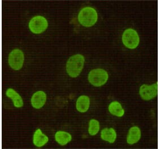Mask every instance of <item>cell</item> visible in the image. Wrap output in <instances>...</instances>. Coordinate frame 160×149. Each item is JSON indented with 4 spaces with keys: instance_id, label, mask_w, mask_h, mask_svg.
Returning <instances> with one entry per match:
<instances>
[{
    "instance_id": "3957f363",
    "label": "cell",
    "mask_w": 160,
    "mask_h": 149,
    "mask_svg": "<svg viewBox=\"0 0 160 149\" xmlns=\"http://www.w3.org/2000/svg\"><path fill=\"white\" fill-rule=\"evenodd\" d=\"M108 74L102 69H95L91 71L88 74L89 83L95 87H100L107 83Z\"/></svg>"
},
{
    "instance_id": "8992f818",
    "label": "cell",
    "mask_w": 160,
    "mask_h": 149,
    "mask_svg": "<svg viewBox=\"0 0 160 149\" xmlns=\"http://www.w3.org/2000/svg\"><path fill=\"white\" fill-rule=\"evenodd\" d=\"M23 62V53L21 50H13L9 54V65L14 70H19L22 67Z\"/></svg>"
},
{
    "instance_id": "5b68a950",
    "label": "cell",
    "mask_w": 160,
    "mask_h": 149,
    "mask_svg": "<svg viewBox=\"0 0 160 149\" xmlns=\"http://www.w3.org/2000/svg\"><path fill=\"white\" fill-rule=\"evenodd\" d=\"M47 19L42 16H36L30 21L29 28L33 33L40 34L47 30L48 27Z\"/></svg>"
},
{
    "instance_id": "30bf717a",
    "label": "cell",
    "mask_w": 160,
    "mask_h": 149,
    "mask_svg": "<svg viewBox=\"0 0 160 149\" xmlns=\"http://www.w3.org/2000/svg\"><path fill=\"white\" fill-rule=\"evenodd\" d=\"M141 137V132L138 127H132L129 131L127 138V142L129 144L137 143Z\"/></svg>"
},
{
    "instance_id": "277c9868",
    "label": "cell",
    "mask_w": 160,
    "mask_h": 149,
    "mask_svg": "<svg viewBox=\"0 0 160 149\" xmlns=\"http://www.w3.org/2000/svg\"><path fill=\"white\" fill-rule=\"evenodd\" d=\"M123 44L129 49H135L139 44V36L136 31L132 29L126 30L122 36Z\"/></svg>"
},
{
    "instance_id": "9a60e30c",
    "label": "cell",
    "mask_w": 160,
    "mask_h": 149,
    "mask_svg": "<svg viewBox=\"0 0 160 149\" xmlns=\"http://www.w3.org/2000/svg\"><path fill=\"white\" fill-rule=\"evenodd\" d=\"M110 113L113 115L121 117L125 113V111L122 107L121 104L118 102H113L109 106Z\"/></svg>"
},
{
    "instance_id": "ba28073f",
    "label": "cell",
    "mask_w": 160,
    "mask_h": 149,
    "mask_svg": "<svg viewBox=\"0 0 160 149\" xmlns=\"http://www.w3.org/2000/svg\"><path fill=\"white\" fill-rule=\"evenodd\" d=\"M46 99V94L42 91H39L35 93L32 97L31 104L33 108L39 109L44 105Z\"/></svg>"
},
{
    "instance_id": "4fadbf2b",
    "label": "cell",
    "mask_w": 160,
    "mask_h": 149,
    "mask_svg": "<svg viewBox=\"0 0 160 149\" xmlns=\"http://www.w3.org/2000/svg\"><path fill=\"white\" fill-rule=\"evenodd\" d=\"M101 138L103 140L108 141L110 143H113L117 138V133L113 128L104 129L101 131Z\"/></svg>"
},
{
    "instance_id": "5bb4252c",
    "label": "cell",
    "mask_w": 160,
    "mask_h": 149,
    "mask_svg": "<svg viewBox=\"0 0 160 149\" xmlns=\"http://www.w3.org/2000/svg\"><path fill=\"white\" fill-rule=\"evenodd\" d=\"M55 138L57 142L61 145H65L70 142L72 139L71 134L63 131L57 132L55 135Z\"/></svg>"
},
{
    "instance_id": "8fae6325",
    "label": "cell",
    "mask_w": 160,
    "mask_h": 149,
    "mask_svg": "<svg viewBox=\"0 0 160 149\" xmlns=\"http://www.w3.org/2000/svg\"><path fill=\"white\" fill-rule=\"evenodd\" d=\"M6 95L12 99L13 103L16 108H21L23 105V102L20 95L18 93L12 88H9L6 91Z\"/></svg>"
},
{
    "instance_id": "9c48e42d",
    "label": "cell",
    "mask_w": 160,
    "mask_h": 149,
    "mask_svg": "<svg viewBox=\"0 0 160 149\" xmlns=\"http://www.w3.org/2000/svg\"><path fill=\"white\" fill-rule=\"evenodd\" d=\"M90 104L89 97L86 95H82L78 99L76 107L80 113H85L88 110Z\"/></svg>"
},
{
    "instance_id": "7c38bea8",
    "label": "cell",
    "mask_w": 160,
    "mask_h": 149,
    "mask_svg": "<svg viewBox=\"0 0 160 149\" xmlns=\"http://www.w3.org/2000/svg\"><path fill=\"white\" fill-rule=\"evenodd\" d=\"M49 139L47 136L42 134V131L38 129L36 131L33 136V143L37 147H42L47 143Z\"/></svg>"
},
{
    "instance_id": "52a82bcc",
    "label": "cell",
    "mask_w": 160,
    "mask_h": 149,
    "mask_svg": "<svg viewBox=\"0 0 160 149\" xmlns=\"http://www.w3.org/2000/svg\"><path fill=\"white\" fill-rule=\"evenodd\" d=\"M158 86L157 83H155L152 85H142L140 88L139 93L142 99L144 100L148 101L154 99L157 95Z\"/></svg>"
},
{
    "instance_id": "7a4b0ae2",
    "label": "cell",
    "mask_w": 160,
    "mask_h": 149,
    "mask_svg": "<svg viewBox=\"0 0 160 149\" xmlns=\"http://www.w3.org/2000/svg\"><path fill=\"white\" fill-rule=\"evenodd\" d=\"M78 20L83 26L91 27L98 21V13L93 8L86 7L83 8L79 12Z\"/></svg>"
},
{
    "instance_id": "6da1fadb",
    "label": "cell",
    "mask_w": 160,
    "mask_h": 149,
    "mask_svg": "<svg viewBox=\"0 0 160 149\" xmlns=\"http://www.w3.org/2000/svg\"><path fill=\"white\" fill-rule=\"evenodd\" d=\"M84 58L82 55L76 54L70 57L66 64V71L70 76L76 78L83 70Z\"/></svg>"
},
{
    "instance_id": "2e32d148",
    "label": "cell",
    "mask_w": 160,
    "mask_h": 149,
    "mask_svg": "<svg viewBox=\"0 0 160 149\" xmlns=\"http://www.w3.org/2000/svg\"><path fill=\"white\" fill-rule=\"evenodd\" d=\"M100 129V124L98 120L92 119L89 122V127L88 132L89 134L92 136H94L97 134Z\"/></svg>"
}]
</instances>
